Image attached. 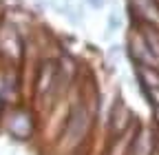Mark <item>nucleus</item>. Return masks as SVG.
<instances>
[{"mask_svg": "<svg viewBox=\"0 0 159 155\" xmlns=\"http://www.w3.org/2000/svg\"><path fill=\"white\" fill-rule=\"evenodd\" d=\"M91 118H89V111L84 104H75L69 113V120L64 124V135H62V142L69 146H77L80 142L84 140V135L89 131Z\"/></svg>", "mask_w": 159, "mask_h": 155, "instance_id": "obj_1", "label": "nucleus"}, {"mask_svg": "<svg viewBox=\"0 0 159 155\" xmlns=\"http://www.w3.org/2000/svg\"><path fill=\"white\" fill-rule=\"evenodd\" d=\"M7 131L13 140L18 142H27L33 131H35V122H33V115L27 109H13L7 118Z\"/></svg>", "mask_w": 159, "mask_h": 155, "instance_id": "obj_2", "label": "nucleus"}, {"mask_svg": "<svg viewBox=\"0 0 159 155\" xmlns=\"http://www.w3.org/2000/svg\"><path fill=\"white\" fill-rule=\"evenodd\" d=\"M152 151H155L152 135L148 129H142L133 140V155H152Z\"/></svg>", "mask_w": 159, "mask_h": 155, "instance_id": "obj_3", "label": "nucleus"}, {"mask_svg": "<svg viewBox=\"0 0 159 155\" xmlns=\"http://www.w3.org/2000/svg\"><path fill=\"white\" fill-rule=\"evenodd\" d=\"M55 75H57L55 64H44L42 71H40V78H38V93H47V91H51L53 84H55Z\"/></svg>", "mask_w": 159, "mask_h": 155, "instance_id": "obj_4", "label": "nucleus"}, {"mask_svg": "<svg viewBox=\"0 0 159 155\" xmlns=\"http://www.w3.org/2000/svg\"><path fill=\"white\" fill-rule=\"evenodd\" d=\"M130 5L142 13L144 18H148V20H155V9H157V2L155 0H130Z\"/></svg>", "mask_w": 159, "mask_h": 155, "instance_id": "obj_5", "label": "nucleus"}, {"mask_svg": "<svg viewBox=\"0 0 159 155\" xmlns=\"http://www.w3.org/2000/svg\"><path fill=\"white\" fill-rule=\"evenodd\" d=\"M86 2H89L91 7H95V9H99V7H102V5H104V0H86Z\"/></svg>", "mask_w": 159, "mask_h": 155, "instance_id": "obj_6", "label": "nucleus"}, {"mask_svg": "<svg viewBox=\"0 0 159 155\" xmlns=\"http://www.w3.org/2000/svg\"><path fill=\"white\" fill-rule=\"evenodd\" d=\"M117 27H119V20H117V16L113 13L111 16V29H117Z\"/></svg>", "mask_w": 159, "mask_h": 155, "instance_id": "obj_7", "label": "nucleus"}, {"mask_svg": "<svg viewBox=\"0 0 159 155\" xmlns=\"http://www.w3.org/2000/svg\"><path fill=\"white\" fill-rule=\"evenodd\" d=\"M0 113H2V98H0Z\"/></svg>", "mask_w": 159, "mask_h": 155, "instance_id": "obj_8", "label": "nucleus"}]
</instances>
